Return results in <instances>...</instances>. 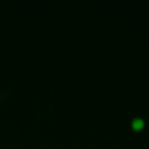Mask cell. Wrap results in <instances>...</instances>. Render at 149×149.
I'll list each match as a JSON object with an SVG mask.
<instances>
[{
    "mask_svg": "<svg viewBox=\"0 0 149 149\" xmlns=\"http://www.w3.org/2000/svg\"><path fill=\"white\" fill-rule=\"evenodd\" d=\"M144 126H146V121H144V119L141 118V116H135V118H133L132 121H130V127H132V129L135 130V132H141V130L144 128Z\"/></svg>",
    "mask_w": 149,
    "mask_h": 149,
    "instance_id": "obj_1",
    "label": "cell"
},
{
    "mask_svg": "<svg viewBox=\"0 0 149 149\" xmlns=\"http://www.w3.org/2000/svg\"><path fill=\"white\" fill-rule=\"evenodd\" d=\"M9 94V88H0V101L3 100Z\"/></svg>",
    "mask_w": 149,
    "mask_h": 149,
    "instance_id": "obj_2",
    "label": "cell"
}]
</instances>
